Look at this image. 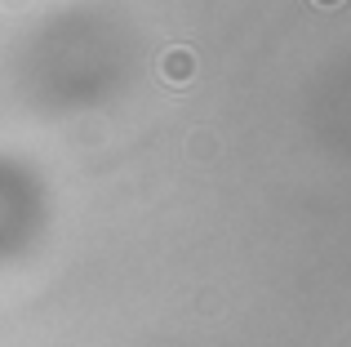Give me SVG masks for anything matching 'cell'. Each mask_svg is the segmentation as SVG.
I'll return each instance as SVG.
<instances>
[{"mask_svg": "<svg viewBox=\"0 0 351 347\" xmlns=\"http://www.w3.org/2000/svg\"><path fill=\"white\" fill-rule=\"evenodd\" d=\"M160 76L169 80V85H187V80L196 76V53L191 49H169L160 58Z\"/></svg>", "mask_w": 351, "mask_h": 347, "instance_id": "6da1fadb", "label": "cell"}, {"mask_svg": "<svg viewBox=\"0 0 351 347\" xmlns=\"http://www.w3.org/2000/svg\"><path fill=\"white\" fill-rule=\"evenodd\" d=\"M191 152H196V156H209V152H214V143H209L205 134H196V143H191Z\"/></svg>", "mask_w": 351, "mask_h": 347, "instance_id": "7a4b0ae2", "label": "cell"}, {"mask_svg": "<svg viewBox=\"0 0 351 347\" xmlns=\"http://www.w3.org/2000/svg\"><path fill=\"white\" fill-rule=\"evenodd\" d=\"M316 5H325V9H334V5H343V0H316Z\"/></svg>", "mask_w": 351, "mask_h": 347, "instance_id": "3957f363", "label": "cell"}]
</instances>
